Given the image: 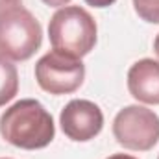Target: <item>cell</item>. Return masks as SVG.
<instances>
[{"label":"cell","instance_id":"cell-1","mask_svg":"<svg viewBox=\"0 0 159 159\" xmlns=\"http://www.w3.org/2000/svg\"><path fill=\"white\" fill-rule=\"evenodd\" d=\"M0 135L22 150H39L56 137L52 115L39 100L24 98L9 106L0 117Z\"/></svg>","mask_w":159,"mask_h":159},{"label":"cell","instance_id":"cell-2","mask_svg":"<svg viewBox=\"0 0 159 159\" xmlns=\"http://www.w3.org/2000/svg\"><path fill=\"white\" fill-rule=\"evenodd\" d=\"M96 32V20L80 6L59 7L48 22L52 48L80 59L94 48Z\"/></svg>","mask_w":159,"mask_h":159},{"label":"cell","instance_id":"cell-3","mask_svg":"<svg viewBox=\"0 0 159 159\" xmlns=\"http://www.w3.org/2000/svg\"><path fill=\"white\" fill-rule=\"evenodd\" d=\"M43 43L39 20L22 6L0 9V54L11 61L30 59Z\"/></svg>","mask_w":159,"mask_h":159},{"label":"cell","instance_id":"cell-4","mask_svg":"<svg viewBox=\"0 0 159 159\" xmlns=\"http://www.w3.org/2000/svg\"><path fill=\"white\" fill-rule=\"evenodd\" d=\"M113 135L120 146L148 152L159 141V117L144 106H126L113 120Z\"/></svg>","mask_w":159,"mask_h":159},{"label":"cell","instance_id":"cell-5","mask_svg":"<svg viewBox=\"0 0 159 159\" xmlns=\"http://www.w3.org/2000/svg\"><path fill=\"white\" fill-rule=\"evenodd\" d=\"M85 78V65L80 57L50 50L35 63V80L50 94H70L78 91Z\"/></svg>","mask_w":159,"mask_h":159},{"label":"cell","instance_id":"cell-6","mask_svg":"<svg viewBox=\"0 0 159 159\" xmlns=\"http://www.w3.org/2000/svg\"><path fill=\"white\" fill-rule=\"evenodd\" d=\"M59 124L70 141L87 143L102 131L104 113L91 100H70L59 115Z\"/></svg>","mask_w":159,"mask_h":159},{"label":"cell","instance_id":"cell-7","mask_svg":"<svg viewBox=\"0 0 159 159\" xmlns=\"http://www.w3.org/2000/svg\"><path fill=\"white\" fill-rule=\"evenodd\" d=\"M129 94L150 106H159V61L144 57L135 61L128 70Z\"/></svg>","mask_w":159,"mask_h":159},{"label":"cell","instance_id":"cell-8","mask_svg":"<svg viewBox=\"0 0 159 159\" xmlns=\"http://www.w3.org/2000/svg\"><path fill=\"white\" fill-rule=\"evenodd\" d=\"M19 93V72L17 67L0 54V107L11 102Z\"/></svg>","mask_w":159,"mask_h":159},{"label":"cell","instance_id":"cell-9","mask_svg":"<svg viewBox=\"0 0 159 159\" xmlns=\"http://www.w3.org/2000/svg\"><path fill=\"white\" fill-rule=\"evenodd\" d=\"M133 7L143 20L159 24V0H133Z\"/></svg>","mask_w":159,"mask_h":159},{"label":"cell","instance_id":"cell-10","mask_svg":"<svg viewBox=\"0 0 159 159\" xmlns=\"http://www.w3.org/2000/svg\"><path fill=\"white\" fill-rule=\"evenodd\" d=\"M115 2L117 0H85V4L87 6H93V7H109Z\"/></svg>","mask_w":159,"mask_h":159},{"label":"cell","instance_id":"cell-11","mask_svg":"<svg viewBox=\"0 0 159 159\" xmlns=\"http://www.w3.org/2000/svg\"><path fill=\"white\" fill-rule=\"evenodd\" d=\"M46 6H50V7H65L70 0H43Z\"/></svg>","mask_w":159,"mask_h":159},{"label":"cell","instance_id":"cell-12","mask_svg":"<svg viewBox=\"0 0 159 159\" xmlns=\"http://www.w3.org/2000/svg\"><path fill=\"white\" fill-rule=\"evenodd\" d=\"M17 4H19V0H0V9L9 7V6H17Z\"/></svg>","mask_w":159,"mask_h":159},{"label":"cell","instance_id":"cell-13","mask_svg":"<svg viewBox=\"0 0 159 159\" xmlns=\"http://www.w3.org/2000/svg\"><path fill=\"white\" fill-rule=\"evenodd\" d=\"M107 159H137V157L128 156V154H113V156H109Z\"/></svg>","mask_w":159,"mask_h":159},{"label":"cell","instance_id":"cell-14","mask_svg":"<svg viewBox=\"0 0 159 159\" xmlns=\"http://www.w3.org/2000/svg\"><path fill=\"white\" fill-rule=\"evenodd\" d=\"M154 50H156V54L159 56V34H157V37H156V41H154Z\"/></svg>","mask_w":159,"mask_h":159},{"label":"cell","instance_id":"cell-15","mask_svg":"<svg viewBox=\"0 0 159 159\" xmlns=\"http://www.w3.org/2000/svg\"><path fill=\"white\" fill-rule=\"evenodd\" d=\"M0 159H7V157H0Z\"/></svg>","mask_w":159,"mask_h":159},{"label":"cell","instance_id":"cell-16","mask_svg":"<svg viewBox=\"0 0 159 159\" xmlns=\"http://www.w3.org/2000/svg\"><path fill=\"white\" fill-rule=\"evenodd\" d=\"M157 159H159V157H157Z\"/></svg>","mask_w":159,"mask_h":159}]
</instances>
